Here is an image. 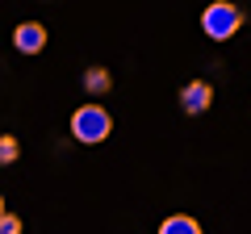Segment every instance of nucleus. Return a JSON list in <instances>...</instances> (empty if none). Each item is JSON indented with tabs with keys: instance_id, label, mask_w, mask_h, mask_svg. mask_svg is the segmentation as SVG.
<instances>
[{
	"instance_id": "1",
	"label": "nucleus",
	"mask_w": 251,
	"mask_h": 234,
	"mask_svg": "<svg viewBox=\"0 0 251 234\" xmlns=\"http://www.w3.org/2000/svg\"><path fill=\"white\" fill-rule=\"evenodd\" d=\"M109 130H113V117H109L105 105H97V100H88V105H80L72 113V138L84 146H97L109 138Z\"/></svg>"
},
{
	"instance_id": "2",
	"label": "nucleus",
	"mask_w": 251,
	"mask_h": 234,
	"mask_svg": "<svg viewBox=\"0 0 251 234\" xmlns=\"http://www.w3.org/2000/svg\"><path fill=\"white\" fill-rule=\"evenodd\" d=\"M201 29H205L209 42H226L243 29V9L230 4V0H214L205 13H201Z\"/></svg>"
},
{
	"instance_id": "3",
	"label": "nucleus",
	"mask_w": 251,
	"mask_h": 234,
	"mask_svg": "<svg viewBox=\"0 0 251 234\" xmlns=\"http://www.w3.org/2000/svg\"><path fill=\"white\" fill-rule=\"evenodd\" d=\"M209 105H214V88H209L205 80H188L184 88H180V109H184L188 117H197V113H205Z\"/></svg>"
},
{
	"instance_id": "4",
	"label": "nucleus",
	"mask_w": 251,
	"mask_h": 234,
	"mask_svg": "<svg viewBox=\"0 0 251 234\" xmlns=\"http://www.w3.org/2000/svg\"><path fill=\"white\" fill-rule=\"evenodd\" d=\"M13 46H17L21 54H42V46H46V25H42V21H21V25L13 29Z\"/></svg>"
},
{
	"instance_id": "5",
	"label": "nucleus",
	"mask_w": 251,
	"mask_h": 234,
	"mask_svg": "<svg viewBox=\"0 0 251 234\" xmlns=\"http://www.w3.org/2000/svg\"><path fill=\"white\" fill-rule=\"evenodd\" d=\"M109 88H113V75H109V67L92 63L88 71H84V92H88V96H105Z\"/></svg>"
},
{
	"instance_id": "6",
	"label": "nucleus",
	"mask_w": 251,
	"mask_h": 234,
	"mask_svg": "<svg viewBox=\"0 0 251 234\" xmlns=\"http://www.w3.org/2000/svg\"><path fill=\"white\" fill-rule=\"evenodd\" d=\"M159 234H205V230H201V222L193 213H172L159 222Z\"/></svg>"
},
{
	"instance_id": "7",
	"label": "nucleus",
	"mask_w": 251,
	"mask_h": 234,
	"mask_svg": "<svg viewBox=\"0 0 251 234\" xmlns=\"http://www.w3.org/2000/svg\"><path fill=\"white\" fill-rule=\"evenodd\" d=\"M17 155H21V142L13 134H4L0 138V163H17Z\"/></svg>"
},
{
	"instance_id": "8",
	"label": "nucleus",
	"mask_w": 251,
	"mask_h": 234,
	"mask_svg": "<svg viewBox=\"0 0 251 234\" xmlns=\"http://www.w3.org/2000/svg\"><path fill=\"white\" fill-rule=\"evenodd\" d=\"M0 234H21V217L4 209V213H0Z\"/></svg>"
}]
</instances>
